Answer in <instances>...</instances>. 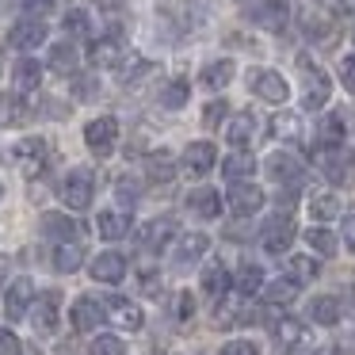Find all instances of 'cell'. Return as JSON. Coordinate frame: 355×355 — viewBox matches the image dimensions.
I'll return each instance as SVG.
<instances>
[{"mask_svg":"<svg viewBox=\"0 0 355 355\" xmlns=\"http://www.w3.org/2000/svg\"><path fill=\"white\" fill-rule=\"evenodd\" d=\"M92 191H96V176H92L88 168H73L69 176L58 184V195H62V202H65L69 210H88Z\"/></svg>","mask_w":355,"mask_h":355,"instance_id":"obj_1","label":"cell"},{"mask_svg":"<svg viewBox=\"0 0 355 355\" xmlns=\"http://www.w3.org/2000/svg\"><path fill=\"white\" fill-rule=\"evenodd\" d=\"M263 248H268V252L271 256H279V252H286V248H291L294 245V233H298V230H294V218H291V210H279V214H271L268 218V222H263Z\"/></svg>","mask_w":355,"mask_h":355,"instance_id":"obj_2","label":"cell"},{"mask_svg":"<svg viewBox=\"0 0 355 355\" xmlns=\"http://www.w3.org/2000/svg\"><path fill=\"white\" fill-rule=\"evenodd\" d=\"M302 73H306V96H302V103H306V111H321L324 103H329L332 96V80L329 73H321L317 65H309V58H298Z\"/></svg>","mask_w":355,"mask_h":355,"instance_id":"obj_3","label":"cell"},{"mask_svg":"<svg viewBox=\"0 0 355 355\" xmlns=\"http://www.w3.org/2000/svg\"><path fill=\"white\" fill-rule=\"evenodd\" d=\"M271 336H275V344L283 347V352L298 355V352H309L313 347V336H309V329L302 321H294V317H283V321L271 324Z\"/></svg>","mask_w":355,"mask_h":355,"instance_id":"obj_4","label":"cell"},{"mask_svg":"<svg viewBox=\"0 0 355 355\" xmlns=\"http://www.w3.org/2000/svg\"><path fill=\"white\" fill-rule=\"evenodd\" d=\"M248 88L268 103H286V96H291V85H286L283 73H275V69H252L248 73Z\"/></svg>","mask_w":355,"mask_h":355,"instance_id":"obj_5","label":"cell"},{"mask_svg":"<svg viewBox=\"0 0 355 355\" xmlns=\"http://www.w3.org/2000/svg\"><path fill=\"white\" fill-rule=\"evenodd\" d=\"M85 141H88V149H92L96 157H107L111 149H115V141H119V123L111 115L92 119V123L85 126Z\"/></svg>","mask_w":355,"mask_h":355,"instance_id":"obj_6","label":"cell"},{"mask_svg":"<svg viewBox=\"0 0 355 355\" xmlns=\"http://www.w3.org/2000/svg\"><path fill=\"white\" fill-rule=\"evenodd\" d=\"M313 161H317V168H321L332 184H344L347 168H352V153H347L344 146H321L313 153Z\"/></svg>","mask_w":355,"mask_h":355,"instance_id":"obj_7","label":"cell"},{"mask_svg":"<svg viewBox=\"0 0 355 355\" xmlns=\"http://www.w3.org/2000/svg\"><path fill=\"white\" fill-rule=\"evenodd\" d=\"M230 210L237 218H252L256 210L263 207V191L256 184H248V180H233V187H230Z\"/></svg>","mask_w":355,"mask_h":355,"instance_id":"obj_8","label":"cell"},{"mask_svg":"<svg viewBox=\"0 0 355 355\" xmlns=\"http://www.w3.org/2000/svg\"><path fill=\"white\" fill-rule=\"evenodd\" d=\"M207 248H210L207 233H180L176 248H172V263L184 271V268H191V263H199L202 256H207Z\"/></svg>","mask_w":355,"mask_h":355,"instance_id":"obj_9","label":"cell"},{"mask_svg":"<svg viewBox=\"0 0 355 355\" xmlns=\"http://www.w3.org/2000/svg\"><path fill=\"white\" fill-rule=\"evenodd\" d=\"M8 157L19 164V172L39 176V168L46 164V141H42V138H24V141H16V149H12Z\"/></svg>","mask_w":355,"mask_h":355,"instance_id":"obj_10","label":"cell"},{"mask_svg":"<svg viewBox=\"0 0 355 355\" xmlns=\"http://www.w3.org/2000/svg\"><path fill=\"white\" fill-rule=\"evenodd\" d=\"M31 302H35V283L27 275H19L16 283L8 286V294H4V313H8V321H24Z\"/></svg>","mask_w":355,"mask_h":355,"instance_id":"obj_11","label":"cell"},{"mask_svg":"<svg viewBox=\"0 0 355 355\" xmlns=\"http://www.w3.org/2000/svg\"><path fill=\"white\" fill-rule=\"evenodd\" d=\"M58 309H62V294H58V291H46L31 306V321H35V329H39L42 336L58 332Z\"/></svg>","mask_w":355,"mask_h":355,"instance_id":"obj_12","label":"cell"},{"mask_svg":"<svg viewBox=\"0 0 355 355\" xmlns=\"http://www.w3.org/2000/svg\"><path fill=\"white\" fill-rule=\"evenodd\" d=\"M214 161H218L214 141H191V146L184 149V172L187 176H207V172L214 168Z\"/></svg>","mask_w":355,"mask_h":355,"instance_id":"obj_13","label":"cell"},{"mask_svg":"<svg viewBox=\"0 0 355 355\" xmlns=\"http://www.w3.org/2000/svg\"><path fill=\"white\" fill-rule=\"evenodd\" d=\"M286 16H291V12H286L283 0H263V4L248 8V19H252L256 27H263V31H283Z\"/></svg>","mask_w":355,"mask_h":355,"instance_id":"obj_14","label":"cell"},{"mask_svg":"<svg viewBox=\"0 0 355 355\" xmlns=\"http://www.w3.org/2000/svg\"><path fill=\"white\" fill-rule=\"evenodd\" d=\"M88 275L96 283H119L126 275V256L123 252H100L92 263H88Z\"/></svg>","mask_w":355,"mask_h":355,"instance_id":"obj_15","label":"cell"},{"mask_svg":"<svg viewBox=\"0 0 355 355\" xmlns=\"http://www.w3.org/2000/svg\"><path fill=\"white\" fill-rule=\"evenodd\" d=\"M176 172H180V161L168 149H153V153L146 157V180L149 184H168Z\"/></svg>","mask_w":355,"mask_h":355,"instance_id":"obj_16","label":"cell"},{"mask_svg":"<svg viewBox=\"0 0 355 355\" xmlns=\"http://www.w3.org/2000/svg\"><path fill=\"white\" fill-rule=\"evenodd\" d=\"M268 176L279 180V184H286V187H298L302 184V161L291 153H271L268 157Z\"/></svg>","mask_w":355,"mask_h":355,"instance_id":"obj_17","label":"cell"},{"mask_svg":"<svg viewBox=\"0 0 355 355\" xmlns=\"http://www.w3.org/2000/svg\"><path fill=\"white\" fill-rule=\"evenodd\" d=\"M172 237H176V222H172V218H153V222L141 230V241H138V245L146 248V252H161V248L168 245Z\"/></svg>","mask_w":355,"mask_h":355,"instance_id":"obj_18","label":"cell"},{"mask_svg":"<svg viewBox=\"0 0 355 355\" xmlns=\"http://www.w3.org/2000/svg\"><path fill=\"white\" fill-rule=\"evenodd\" d=\"M245 298L248 294H241V291H225L222 298H214L218 306H214V321H218V329H230V324H237L241 317H245Z\"/></svg>","mask_w":355,"mask_h":355,"instance_id":"obj_19","label":"cell"},{"mask_svg":"<svg viewBox=\"0 0 355 355\" xmlns=\"http://www.w3.org/2000/svg\"><path fill=\"white\" fill-rule=\"evenodd\" d=\"M8 42H12L16 50H35V46H42V42H46V24H42V19H24V24L12 27Z\"/></svg>","mask_w":355,"mask_h":355,"instance_id":"obj_20","label":"cell"},{"mask_svg":"<svg viewBox=\"0 0 355 355\" xmlns=\"http://www.w3.org/2000/svg\"><path fill=\"white\" fill-rule=\"evenodd\" d=\"M103 309H107V313L115 317V321L123 324L126 332H138L141 324H146V317H141V309L134 306V302L119 298V294H107V306H103Z\"/></svg>","mask_w":355,"mask_h":355,"instance_id":"obj_21","label":"cell"},{"mask_svg":"<svg viewBox=\"0 0 355 355\" xmlns=\"http://www.w3.org/2000/svg\"><path fill=\"white\" fill-rule=\"evenodd\" d=\"M88 62H92L96 69H119V62H123V46H119L115 35H111V39H96L92 46H88Z\"/></svg>","mask_w":355,"mask_h":355,"instance_id":"obj_22","label":"cell"},{"mask_svg":"<svg viewBox=\"0 0 355 355\" xmlns=\"http://www.w3.org/2000/svg\"><path fill=\"white\" fill-rule=\"evenodd\" d=\"M96 230H100L103 241H123L130 233V210H103L96 218Z\"/></svg>","mask_w":355,"mask_h":355,"instance_id":"obj_23","label":"cell"},{"mask_svg":"<svg viewBox=\"0 0 355 355\" xmlns=\"http://www.w3.org/2000/svg\"><path fill=\"white\" fill-rule=\"evenodd\" d=\"M252 138H256V115H252V111H241V115H233L230 126H225V141H233L237 149H245Z\"/></svg>","mask_w":355,"mask_h":355,"instance_id":"obj_24","label":"cell"},{"mask_svg":"<svg viewBox=\"0 0 355 355\" xmlns=\"http://www.w3.org/2000/svg\"><path fill=\"white\" fill-rule=\"evenodd\" d=\"M187 207L199 218H218L222 214V195H218L214 187H195V191L187 195Z\"/></svg>","mask_w":355,"mask_h":355,"instance_id":"obj_25","label":"cell"},{"mask_svg":"<svg viewBox=\"0 0 355 355\" xmlns=\"http://www.w3.org/2000/svg\"><path fill=\"white\" fill-rule=\"evenodd\" d=\"M103 317H107V309H103L100 302H92V298H80L77 306H73V324H77L80 332L100 329V324H103Z\"/></svg>","mask_w":355,"mask_h":355,"instance_id":"obj_26","label":"cell"},{"mask_svg":"<svg viewBox=\"0 0 355 355\" xmlns=\"http://www.w3.org/2000/svg\"><path fill=\"white\" fill-rule=\"evenodd\" d=\"M42 233H46L50 241H58V245H62V241H73V237H77L80 225L73 222V218L54 214V210H50V214H42Z\"/></svg>","mask_w":355,"mask_h":355,"instance_id":"obj_27","label":"cell"},{"mask_svg":"<svg viewBox=\"0 0 355 355\" xmlns=\"http://www.w3.org/2000/svg\"><path fill=\"white\" fill-rule=\"evenodd\" d=\"M271 138L302 141V115H294V111H279V115L271 119Z\"/></svg>","mask_w":355,"mask_h":355,"instance_id":"obj_28","label":"cell"},{"mask_svg":"<svg viewBox=\"0 0 355 355\" xmlns=\"http://www.w3.org/2000/svg\"><path fill=\"white\" fill-rule=\"evenodd\" d=\"M12 80H16V92H35L42 80V65L31 62V58H24V62H16V69H12Z\"/></svg>","mask_w":355,"mask_h":355,"instance_id":"obj_29","label":"cell"},{"mask_svg":"<svg viewBox=\"0 0 355 355\" xmlns=\"http://www.w3.org/2000/svg\"><path fill=\"white\" fill-rule=\"evenodd\" d=\"M309 321L313 324H340V302L332 294H321V298L309 302Z\"/></svg>","mask_w":355,"mask_h":355,"instance_id":"obj_30","label":"cell"},{"mask_svg":"<svg viewBox=\"0 0 355 355\" xmlns=\"http://www.w3.org/2000/svg\"><path fill=\"white\" fill-rule=\"evenodd\" d=\"M233 77H237V65H233L230 58H222V62H210L207 69H202V85L214 88V92H218V88H225Z\"/></svg>","mask_w":355,"mask_h":355,"instance_id":"obj_31","label":"cell"},{"mask_svg":"<svg viewBox=\"0 0 355 355\" xmlns=\"http://www.w3.org/2000/svg\"><path fill=\"white\" fill-rule=\"evenodd\" d=\"M222 172H225L230 180H248V176L256 172V157L245 153V149H237V153H230V157L222 161Z\"/></svg>","mask_w":355,"mask_h":355,"instance_id":"obj_32","label":"cell"},{"mask_svg":"<svg viewBox=\"0 0 355 355\" xmlns=\"http://www.w3.org/2000/svg\"><path fill=\"white\" fill-rule=\"evenodd\" d=\"M230 286H233V279H230V271H225L222 263H210V268L202 271V291H207L210 298H222Z\"/></svg>","mask_w":355,"mask_h":355,"instance_id":"obj_33","label":"cell"},{"mask_svg":"<svg viewBox=\"0 0 355 355\" xmlns=\"http://www.w3.org/2000/svg\"><path fill=\"white\" fill-rule=\"evenodd\" d=\"M80 263H85V256H80V248L73 245V241H62V245L54 248V268L62 271V275H73Z\"/></svg>","mask_w":355,"mask_h":355,"instance_id":"obj_34","label":"cell"},{"mask_svg":"<svg viewBox=\"0 0 355 355\" xmlns=\"http://www.w3.org/2000/svg\"><path fill=\"white\" fill-rule=\"evenodd\" d=\"M50 69L54 73H77V46L73 42H58L54 50H50Z\"/></svg>","mask_w":355,"mask_h":355,"instance_id":"obj_35","label":"cell"},{"mask_svg":"<svg viewBox=\"0 0 355 355\" xmlns=\"http://www.w3.org/2000/svg\"><path fill=\"white\" fill-rule=\"evenodd\" d=\"M187 96H191V85H187V80H168L164 92H161V107L164 111H180L187 103Z\"/></svg>","mask_w":355,"mask_h":355,"instance_id":"obj_36","label":"cell"},{"mask_svg":"<svg viewBox=\"0 0 355 355\" xmlns=\"http://www.w3.org/2000/svg\"><path fill=\"white\" fill-rule=\"evenodd\" d=\"M306 241H309V248H313V252H321V256H336V248H340L336 233H329L324 225H313V230H306Z\"/></svg>","mask_w":355,"mask_h":355,"instance_id":"obj_37","label":"cell"},{"mask_svg":"<svg viewBox=\"0 0 355 355\" xmlns=\"http://www.w3.org/2000/svg\"><path fill=\"white\" fill-rule=\"evenodd\" d=\"M263 298L271 302V306H291L294 298H298V283L294 279H275V283H268V294Z\"/></svg>","mask_w":355,"mask_h":355,"instance_id":"obj_38","label":"cell"},{"mask_svg":"<svg viewBox=\"0 0 355 355\" xmlns=\"http://www.w3.org/2000/svg\"><path fill=\"white\" fill-rule=\"evenodd\" d=\"M286 271H291L294 283H309V279H317L321 263H317L313 256H291V260H286Z\"/></svg>","mask_w":355,"mask_h":355,"instance_id":"obj_39","label":"cell"},{"mask_svg":"<svg viewBox=\"0 0 355 355\" xmlns=\"http://www.w3.org/2000/svg\"><path fill=\"white\" fill-rule=\"evenodd\" d=\"M233 286H237L241 294H256V291L263 286V271L256 268V263H245V268L233 275Z\"/></svg>","mask_w":355,"mask_h":355,"instance_id":"obj_40","label":"cell"},{"mask_svg":"<svg viewBox=\"0 0 355 355\" xmlns=\"http://www.w3.org/2000/svg\"><path fill=\"white\" fill-rule=\"evenodd\" d=\"M321 146H344V115L332 111L321 123Z\"/></svg>","mask_w":355,"mask_h":355,"instance_id":"obj_41","label":"cell"},{"mask_svg":"<svg viewBox=\"0 0 355 355\" xmlns=\"http://www.w3.org/2000/svg\"><path fill=\"white\" fill-rule=\"evenodd\" d=\"M62 27L73 35V39H88V31H92V19H88L85 8H73V12H65Z\"/></svg>","mask_w":355,"mask_h":355,"instance_id":"obj_42","label":"cell"},{"mask_svg":"<svg viewBox=\"0 0 355 355\" xmlns=\"http://www.w3.org/2000/svg\"><path fill=\"white\" fill-rule=\"evenodd\" d=\"M309 214H313L317 222H329V218L340 214V199H336V195H313V202H309Z\"/></svg>","mask_w":355,"mask_h":355,"instance_id":"obj_43","label":"cell"},{"mask_svg":"<svg viewBox=\"0 0 355 355\" xmlns=\"http://www.w3.org/2000/svg\"><path fill=\"white\" fill-rule=\"evenodd\" d=\"M302 27H306V35H313V39H321V35H329V31H332V19L324 16V12L309 8L306 16H302Z\"/></svg>","mask_w":355,"mask_h":355,"instance_id":"obj_44","label":"cell"},{"mask_svg":"<svg viewBox=\"0 0 355 355\" xmlns=\"http://www.w3.org/2000/svg\"><path fill=\"white\" fill-rule=\"evenodd\" d=\"M149 73H153V65H149L146 58H130V62H126V69L119 73V80H123V85L130 88V85H138L141 77H149Z\"/></svg>","mask_w":355,"mask_h":355,"instance_id":"obj_45","label":"cell"},{"mask_svg":"<svg viewBox=\"0 0 355 355\" xmlns=\"http://www.w3.org/2000/svg\"><path fill=\"white\" fill-rule=\"evenodd\" d=\"M24 119V103L16 96H0V126H12Z\"/></svg>","mask_w":355,"mask_h":355,"instance_id":"obj_46","label":"cell"},{"mask_svg":"<svg viewBox=\"0 0 355 355\" xmlns=\"http://www.w3.org/2000/svg\"><path fill=\"white\" fill-rule=\"evenodd\" d=\"M88 355H126V344L119 336H96Z\"/></svg>","mask_w":355,"mask_h":355,"instance_id":"obj_47","label":"cell"},{"mask_svg":"<svg viewBox=\"0 0 355 355\" xmlns=\"http://www.w3.org/2000/svg\"><path fill=\"white\" fill-rule=\"evenodd\" d=\"M191 313H195L191 291H180L176 298H172V317H176V321H191Z\"/></svg>","mask_w":355,"mask_h":355,"instance_id":"obj_48","label":"cell"},{"mask_svg":"<svg viewBox=\"0 0 355 355\" xmlns=\"http://www.w3.org/2000/svg\"><path fill=\"white\" fill-rule=\"evenodd\" d=\"M138 191H141V184H138L134 176H123V180L115 184V199L123 202V207H130V202L138 199Z\"/></svg>","mask_w":355,"mask_h":355,"instance_id":"obj_49","label":"cell"},{"mask_svg":"<svg viewBox=\"0 0 355 355\" xmlns=\"http://www.w3.org/2000/svg\"><path fill=\"white\" fill-rule=\"evenodd\" d=\"M225 115H230V103H225V100H214V103H207V111H202V123L214 130V126H222Z\"/></svg>","mask_w":355,"mask_h":355,"instance_id":"obj_50","label":"cell"},{"mask_svg":"<svg viewBox=\"0 0 355 355\" xmlns=\"http://www.w3.org/2000/svg\"><path fill=\"white\" fill-rule=\"evenodd\" d=\"M73 96H77V100H96V96H100L96 77H73Z\"/></svg>","mask_w":355,"mask_h":355,"instance_id":"obj_51","label":"cell"},{"mask_svg":"<svg viewBox=\"0 0 355 355\" xmlns=\"http://www.w3.org/2000/svg\"><path fill=\"white\" fill-rule=\"evenodd\" d=\"M222 355H260V352H256L252 340H230V344L222 347Z\"/></svg>","mask_w":355,"mask_h":355,"instance_id":"obj_52","label":"cell"},{"mask_svg":"<svg viewBox=\"0 0 355 355\" xmlns=\"http://www.w3.org/2000/svg\"><path fill=\"white\" fill-rule=\"evenodd\" d=\"M340 80H344L347 92H355V58H344V62H340Z\"/></svg>","mask_w":355,"mask_h":355,"instance_id":"obj_53","label":"cell"},{"mask_svg":"<svg viewBox=\"0 0 355 355\" xmlns=\"http://www.w3.org/2000/svg\"><path fill=\"white\" fill-rule=\"evenodd\" d=\"M340 233H344V245L355 252V210H347V214H344V230H340Z\"/></svg>","mask_w":355,"mask_h":355,"instance_id":"obj_54","label":"cell"},{"mask_svg":"<svg viewBox=\"0 0 355 355\" xmlns=\"http://www.w3.org/2000/svg\"><path fill=\"white\" fill-rule=\"evenodd\" d=\"M16 352H19V340L8 329H0V355H16Z\"/></svg>","mask_w":355,"mask_h":355,"instance_id":"obj_55","label":"cell"},{"mask_svg":"<svg viewBox=\"0 0 355 355\" xmlns=\"http://www.w3.org/2000/svg\"><path fill=\"white\" fill-rule=\"evenodd\" d=\"M16 355H39V347H35V344H19Z\"/></svg>","mask_w":355,"mask_h":355,"instance_id":"obj_56","label":"cell"},{"mask_svg":"<svg viewBox=\"0 0 355 355\" xmlns=\"http://www.w3.org/2000/svg\"><path fill=\"white\" fill-rule=\"evenodd\" d=\"M8 268H12V260H8V256H0V279L8 275Z\"/></svg>","mask_w":355,"mask_h":355,"instance_id":"obj_57","label":"cell"},{"mask_svg":"<svg viewBox=\"0 0 355 355\" xmlns=\"http://www.w3.org/2000/svg\"><path fill=\"white\" fill-rule=\"evenodd\" d=\"M0 199H4V187H0Z\"/></svg>","mask_w":355,"mask_h":355,"instance_id":"obj_58","label":"cell"}]
</instances>
